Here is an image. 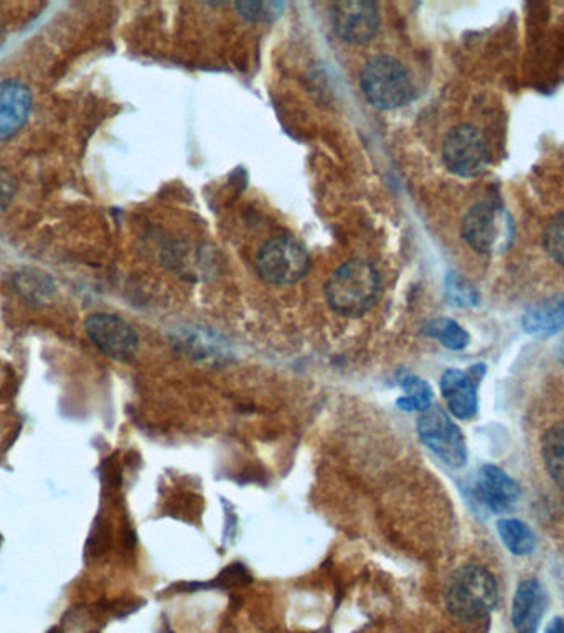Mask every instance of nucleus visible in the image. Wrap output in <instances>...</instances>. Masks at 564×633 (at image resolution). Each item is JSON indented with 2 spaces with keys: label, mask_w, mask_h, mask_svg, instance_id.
<instances>
[{
  "label": "nucleus",
  "mask_w": 564,
  "mask_h": 633,
  "mask_svg": "<svg viewBox=\"0 0 564 633\" xmlns=\"http://www.w3.org/2000/svg\"><path fill=\"white\" fill-rule=\"evenodd\" d=\"M381 279L370 261L350 259L335 269L325 292L330 307L345 317H362L372 309L380 294Z\"/></svg>",
  "instance_id": "f257e3e1"
},
{
  "label": "nucleus",
  "mask_w": 564,
  "mask_h": 633,
  "mask_svg": "<svg viewBox=\"0 0 564 633\" xmlns=\"http://www.w3.org/2000/svg\"><path fill=\"white\" fill-rule=\"evenodd\" d=\"M499 601V586L489 569L466 564L449 577L446 607L454 617L475 620L489 615Z\"/></svg>",
  "instance_id": "f03ea898"
},
{
  "label": "nucleus",
  "mask_w": 564,
  "mask_h": 633,
  "mask_svg": "<svg viewBox=\"0 0 564 633\" xmlns=\"http://www.w3.org/2000/svg\"><path fill=\"white\" fill-rule=\"evenodd\" d=\"M360 86L368 103L381 111L403 108L414 94V86L405 66L385 55L372 58L363 66Z\"/></svg>",
  "instance_id": "7ed1b4c3"
},
{
  "label": "nucleus",
  "mask_w": 564,
  "mask_h": 633,
  "mask_svg": "<svg viewBox=\"0 0 564 633\" xmlns=\"http://www.w3.org/2000/svg\"><path fill=\"white\" fill-rule=\"evenodd\" d=\"M462 238L475 253H502L513 236V220L502 203L485 198L475 203L462 220Z\"/></svg>",
  "instance_id": "20e7f679"
},
{
  "label": "nucleus",
  "mask_w": 564,
  "mask_h": 633,
  "mask_svg": "<svg viewBox=\"0 0 564 633\" xmlns=\"http://www.w3.org/2000/svg\"><path fill=\"white\" fill-rule=\"evenodd\" d=\"M311 259L301 241L292 236H274L261 246L256 269L261 279L276 286H286L306 276Z\"/></svg>",
  "instance_id": "39448f33"
},
{
  "label": "nucleus",
  "mask_w": 564,
  "mask_h": 633,
  "mask_svg": "<svg viewBox=\"0 0 564 633\" xmlns=\"http://www.w3.org/2000/svg\"><path fill=\"white\" fill-rule=\"evenodd\" d=\"M442 160L451 174L462 179L484 174L490 164V151L482 131L470 124L452 127L442 142Z\"/></svg>",
  "instance_id": "423d86ee"
},
{
  "label": "nucleus",
  "mask_w": 564,
  "mask_h": 633,
  "mask_svg": "<svg viewBox=\"0 0 564 633\" xmlns=\"http://www.w3.org/2000/svg\"><path fill=\"white\" fill-rule=\"evenodd\" d=\"M418 436L424 446L452 469H461L467 462V444L461 427L449 418L444 409L431 406L418 419Z\"/></svg>",
  "instance_id": "0eeeda50"
},
{
  "label": "nucleus",
  "mask_w": 564,
  "mask_h": 633,
  "mask_svg": "<svg viewBox=\"0 0 564 633\" xmlns=\"http://www.w3.org/2000/svg\"><path fill=\"white\" fill-rule=\"evenodd\" d=\"M86 333L96 347L118 362H129L139 350L136 330L118 315L93 314L85 324Z\"/></svg>",
  "instance_id": "6e6552de"
},
{
  "label": "nucleus",
  "mask_w": 564,
  "mask_h": 633,
  "mask_svg": "<svg viewBox=\"0 0 564 633\" xmlns=\"http://www.w3.org/2000/svg\"><path fill=\"white\" fill-rule=\"evenodd\" d=\"M330 19L342 40L357 45L370 42L380 25L378 7L368 0L337 2L330 9Z\"/></svg>",
  "instance_id": "1a4fd4ad"
},
{
  "label": "nucleus",
  "mask_w": 564,
  "mask_h": 633,
  "mask_svg": "<svg viewBox=\"0 0 564 633\" xmlns=\"http://www.w3.org/2000/svg\"><path fill=\"white\" fill-rule=\"evenodd\" d=\"M475 493L480 503L490 512H510L520 498V485L495 465H484L479 470Z\"/></svg>",
  "instance_id": "9d476101"
},
{
  "label": "nucleus",
  "mask_w": 564,
  "mask_h": 633,
  "mask_svg": "<svg viewBox=\"0 0 564 633\" xmlns=\"http://www.w3.org/2000/svg\"><path fill=\"white\" fill-rule=\"evenodd\" d=\"M546 609L548 596L541 582L533 577L520 582L512 601V625L515 632L538 633Z\"/></svg>",
  "instance_id": "9b49d317"
},
{
  "label": "nucleus",
  "mask_w": 564,
  "mask_h": 633,
  "mask_svg": "<svg viewBox=\"0 0 564 633\" xmlns=\"http://www.w3.org/2000/svg\"><path fill=\"white\" fill-rule=\"evenodd\" d=\"M32 109L29 86L17 80L0 83V141L15 136L24 127Z\"/></svg>",
  "instance_id": "f8f14e48"
},
{
  "label": "nucleus",
  "mask_w": 564,
  "mask_h": 633,
  "mask_svg": "<svg viewBox=\"0 0 564 633\" xmlns=\"http://www.w3.org/2000/svg\"><path fill=\"white\" fill-rule=\"evenodd\" d=\"M441 393L446 399L447 408L457 419H472L477 414V386L472 373L451 370L444 371L441 378Z\"/></svg>",
  "instance_id": "ddd939ff"
},
{
  "label": "nucleus",
  "mask_w": 564,
  "mask_h": 633,
  "mask_svg": "<svg viewBox=\"0 0 564 633\" xmlns=\"http://www.w3.org/2000/svg\"><path fill=\"white\" fill-rule=\"evenodd\" d=\"M523 330L538 338L553 337L564 330V294L546 297L525 312Z\"/></svg>",
  "instance_id": "4468645a"
},
{
  "label": "nucleus",
  "mask_w": 564,
  "mask_h": 633,
  "mask_svg": "<svg viewBox=\"0 0 564 633\" xmlns=\"http://www.w3.org/2000/svg\"><path fill=\"white\" fill-rule=\"evenodd\" d=\"M497 531L502 543L515 556H528L535 551L536 536L527 523L515 518H502L497 523Z\"/></svg>",
  "instance_id": "2eb2a0df"
},
{
  "label": "nucleus",
  "mask_w": 564,
  "mask_h": 633,
  "mask_svg": "<svg viewBox=\"0 0 564 633\" xmlns=\"http://www.w3.org/2000/svg\"><path fill=\"white\" fill-rule=\"evenodd\" d=\"M541 452L551 479L564 490V422H558L545 432Z\"/></svg>",
  "instance_id": "dca6fc26"
},
{
  "label": "nucleus",
  "mask_w": 564,
  "mask_h": 633,
  "mask_svg": "<svg viewBox=\"0 0 564 633\" xmlns=\"http://www.w3.org/2000/svg\"><path fill=\"white\" fill-rule=\"evenodd\" d=\"M421 333L426 337L434 338L441 343L442 347L459 352L469 345V333L464 327L457 324L456 320L446 319V317H438V319L428 320L423 325Z\"/></svg>",
  "instance_id": "f3484780"
},
{
  "label": "nucleus",
  "mask_w": 564,
  "mask_h": 633,
  "mask_svg": "<svg viewBox=\"0 0 564 633\" xmlns=\"http://www.w3.org/2000/svg\"><path fill=\"white\" fill-rule=\"evenodd\" d=\"M400 386L405 396L398 399L396 404L403 411H428L433 406V390L426 381L411 373H400Z\"/></svg>",
  "instance_id": "a211bd4d"
},
{
  "label": "nucleus",
  "mask_w": 564,
  "mask_h": 633,
  "mask_svg": "<svg viewBox=\"0 0 564 633\" xmlns=\"http://www.w3.org/2000/svg\"><path fill=\"white\" fill-rule=\"evenodd\" d=\"M446 297L454 307H475L479 304V294L475 287L459 276L457 272H451L446 279Z\"/></svg>",
  "instance_id": "6ab92c4d"
},
{
  "label": "nucleus",
  "mask_w": 564,
  "mask_h": 633,
  "mask_svg": "<svg viewBox=\"0 0 564 633\" xmlns=\"http://www.w3.org/2000/svg\"><path fill=\"white\" fill-rule=\"evenodd\" d=\"M546 253L555 259L556 263L564 266V211L553 216L545 228L543 235Z\"/></svg>",
  "instance_id": "aec40b11"
},
{
  "label": "nucleus",
  "mask_w": 564,
  "mask_h": 633,
  "mask_svg": "<svg viewBox=\"0 0 564 633\" xmlns=\"http://www.w3.org/2000/svg\"><path fill=\"white\" fill-rule=\"evenodd\" d=\"M236 9L251 22H273L284 10L281 2H236Z\"/></svg>",
  "instance_id": "412c9836"
},
{
  "label": "nucleus",
  "mask_w": 564,
  "mask_h": 633,
  "mask_svg": "<svg viewBox=\"0 0 564 633\" xmlns=\"http://www.w3.org/2000/svg\"><path fill=\"white\" fill-rule=\"evenodd\" d=\"M15 188L17 183L12 174L4 167H0V211H4L14 200Z\"/></svg>",
  "instance_id": "4be33fe9"
},
{
  "label": "nucleus",
  "mask_w": 564,
  "mask_h": 633,
  "mask_svg": "<svg viewBox=\"0 0 564 633\" xmlns=\"http://www.w3.org/2000/svg\"><path fill=\"white\" fill-rule=\"evenodd\" d=\"M545 633H564L563 617H555L550 624L546 625Z\"/></svg>",
  "instance_id": "5701e85b"
},
{
  "label": "nucleus",
  "mask_w": 564,
  "mask_h": 633,
  "mask_svg": "<svg viewBox=\"0 0 564 633\" xmlns=\"http://www.w3.org/2000/svg\"><path fill=\"white\" fill-rule=\"evenodd\" d=\"M555 355L556 360L564 366V337L561 338L560 343L556 345Z\"/></svg>",
  "instance_id": "b1692460"
}]
</instances>
